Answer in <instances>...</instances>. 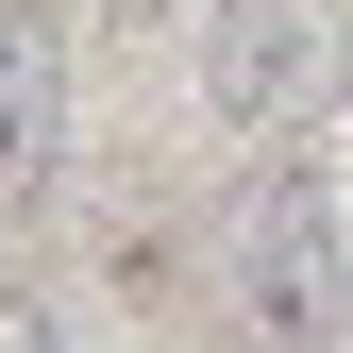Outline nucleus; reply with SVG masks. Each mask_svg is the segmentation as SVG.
Here are the masks:
<instances>
[{"instance_id":"f257e3e1","label":"nucleus","mask_w":353,"mask_h":353,"mask_svg":"<svg viewBox=\"0 0 353 353\" xmlns=\"http://www.w3.org/2000/svg\"><path fill=\"white\" fill-rule=\"evenodd\" d=\"M219 320L252 353H336L353 336V202L320 152H270L219 202Z\"/></svg>"},{"instance_id":"f03ea898","label":"nucleus","mask_w":353,"mask_h":353,"mask_svg":"<svg viewBox=\"0 0 353 353\" xmlns=\"http://www.w3.org/2000/svg\"><path fill=\"white\" fill-rule=\"evenodd\" d=\"M353 101V17L336 0H219L202 34V118L236 152H320V118Z\"/></svg>"},{"instance_id":"7ed1b4c3","label":"nucleus","mask_w":353,"mask_h":353,"mask_svg":"<svg viewBox=\"0 0 353 353\" xmlns=\"http://www.w3.org/2000/svg\"><path fill=\"white\" fill-rule=\"evenodd\" d=\"M68 168V17L51 0H17L0 17V219H34Z\"/></svg>"},{"instance_id":"20e7f679","label":"nucleus","mask_w":353,"mask_h":353,"mask_svg":"<svg viewBox=\"0 0 353 353\" xmlns=\"http://www.w3.org/2000/svg\"><path fill=\"white\" fill-rule=\"evenodd\" d=\"M0 353H68V303L51 286H0Z\"/></svg>"}]
</instances>
